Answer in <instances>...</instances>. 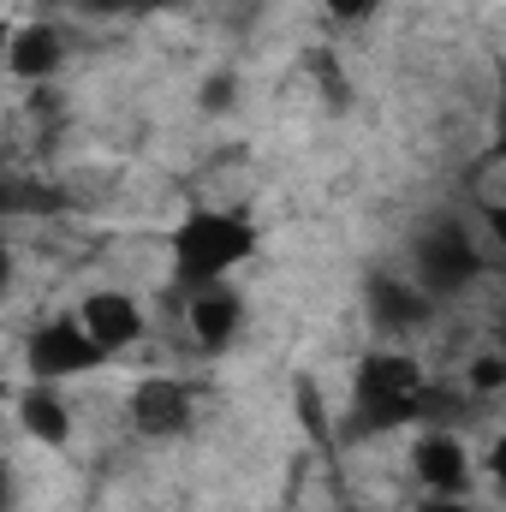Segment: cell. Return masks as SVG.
<instances>
[{
	"label": "cell",
	"mask_w": 506,
	"mask_h": 512,
	"mask_svg": "<svg viewBox=\"0 0 506 512\" xmlns=\"http://www.w3.org/2000/svg\"><path fill=\"white\" fill-rule=\"evenodd\" d=\"M167 251H173V280L185 292H197V286L227 280L256 251V227L245 215H233V209H191L173 227V245Z\"/></svg>",
	"instance_id": "1"
},
{
	"label": "cell",
	"mask_w": 506,
	"mask_h": 512,
	"mask_svg": "<svg viewBox=\"0 0 506 512\" xmlns=\"http://www.w3.org/2000/svg\"><path fill=\"white\" fill-rule=\"evenodd\" d=\"M483 262H489V256L477 251V239H471L459 221H435V227L417 239V251H411L417 286H423L429 298H453V292H465V286L483 274Z\"/></svg>",
	"instance_id": "2"
},
{
	"label": "cell",
	"mask_w": 506,
	"mask_h": 512,
	"mask_svg": "<svg viewBox=\"0 0 506 512\" xmlns=\"http://www.w3.org/2000/svg\"><path fill=\"white\" fill-rule=\"evenodd\" d=\"M24 364H30V382H66V376H90L108 364V352L84 334L78 316H48L30 328L24 340Z\"/></svg>",
	"instance_id": "3"
},
{
	"label": "cell",
	"mask_w": 506,
	"mask_h": 512,
	"mask_svg": "<svg viewBox=\"0 0 506 512\" xmlns=\"http://www.w3.org/2000/svg\"><path fill=\"white\" fill-rule=\"evenodd\" d=\"M126 411H131V429H137V435H149V441H173V435L191 429V417H197V393H191L185 382H173V376H143V382L131 387Z\"/></svg>",
	"instance_id": "4"
},
{
	"label": "cell",
	"mask_w": 506,
	"mask_h": 512,
	"mask_svg": "<svg viewBox=\"0 0 506 512\" xmlns=\"http://www.w3.org/2000/svg\"><path fill=\"white\" fill-rule=\"evenodd\" d=\"M185 322H191V340L203 352H227L239 340V328H245V298L227 280L197 286V292H185Z\"/></svg>",
	"instance_id": "5"
},
{
	"label": "cell",
	"mask_w": 506,
	"mask_h": 512,
	"mask_svg": "<svg viewBox=\"0 0 506 512\" xmlns=\"http://www.w3.org/2000/svg\"><path fill=\"white\" fill-rule=\"evenodd\" d=\"M411 471L429 495H465L471 489V447L453 429H423L411 447Z\"/></svg>",
	"instance_id": "6"
},
{
	"label": "cell",
	"mask_w": 506,
	"mask_h": 512,
	"mask_svg": "<svg viewBox=\"0 0 506 512\" xmlns=\"http://www.w3.org/2000/svg\"><path fill=\"white\" fill-rule=\"evenodd\" d=\"M364 304H370V322H376L381 334H417L435 316V298L417 280H399V274H370Z\"/></svg>",
	"instance_id": "7"
},
{
	"label": "cell",
	"mask_w": 506,
	"mask_h": 512,
	"mask_svg": "<svg viewBox=\"0 0 506 512\" xmlns=\"http://www.w3.org/2000/svg\"><path fill=\"white\" fill-rule=\"evenodd\" d=\"M78 322H84V334H90L108 358L143 340V310H137V298H131V292H114V286L90 292V298L78 304Z\"/></svg>",
	"instance_id": "8"
},
{
	"label": "cell",
	"mask_w": 506,
	"mask_h": 512,
	"mask_svg": "<svg viewBox=\"0 0 506 512\" xmlns=\"http://www.w3.org/2000/svg\"><path fill=\"white\" fill-rule=\"evenodd\" d=\"M60 66H66V36H60L54 24H42V18L12 24V36H6V72H12V78L42 84V78H54Z\"/></svg>",
	"instance_id": "9"
},
{
	"label": "cell",
	"mask_w": 506,
	"mask_h": 512,
	"mask_svg": "<svg viewBox=\"0 0 506 512\" xmlns=\"http://www.w3.org/2000/svg\"><path fill=\"white\" fill-rule=\"evenodd\" d=\"M423 387V364L411 352H364L358 376H352V405H370V399H405Z\"/></svg>",
	"instance_id": "10"
},
{
	"label": "cell",
	"mask_w": 506,
	"mask_h": 512,
	"mask_svg": "<svg viewBox=\"0 0 506 512\" xmlns=\"http://www.w3.org/2000/svg\"><path fill=\"white\" fill-rule=\"evenodd\" d=\"M18 423H24V435L42 441V447H66V441H72V411H66V399L54 393V382H30L18 393Z\"/></svg>",
	"instance_id": "11"
},
{
	"label": "cell",
	"mask_w": 506,
	"mask_h": 512,
	"mask_svg": "<svg viewBox=\"0 0 506 512\" xmlns=\"http://www.w3.org/2000/svg\"><path fill=\"white\" fill-rule=\"evenodd\" d=\"M66 209V191L36 179V173H0V215H18V221H48Z\"/></svg>",
	"instance_id": "12"
},
{
	"label": "cell",
	"mask_w": 506,
	"mask_h": 512,
	"mask_svg": "<svg viewBox=\"0 0 506 512\" xmlns=\"http://www.w3.org/2000/svg\"><path fill=\"white\" fill-rule=\"evenodd\" d=\"M423 423V387L405 393V399H370V405H352V435H387V429H411Z\"/></svg>",
	"instance_id": "13"
},
{
	"label": "cell",
	"mask_w": 506,
	"mask_h": 512,
	"mask_svg": "<svg viewBox=\"0 0 506 512\" xmlns=\"http://www.w3.org/2000/svg\"><path fill=\"white\" fill-rule=\"evenodd\" d=\"M292 405H298V423H304V435H310L316 447H328V441H334V423H328L322 387L310 382V376H298V382H292Z\"/></svg>",
	"instance_id": "14"
},
{
	"label": "cell",
	"mask_w": 506,
	"mask_h": 512,
	"mask_svg": "<svg viewBox=\"0 0 506 512\" xmlns=\"http://www.w3.org/2000/svg\"><path fill=\"white\" fill-rule=\"evenodd\" d=\"M233 102H239V78H233V72H215V78L197 90V108H203V114H227Z\"/></svg>",
	"instance_id": "15"
},
{
	"label": "cell",
	"mask_w": 506,
	"mask_h": 512,
	"mask_svg": "<svg viewBox=\"0 0 506 512\" xmlns=\"http://www.w3.org/2000/svg\"><path fill=\"white\" fill-rule=\"evenodd\" d=\"M322 6H328L334 24H364V18H376L381 0H322Z\"/></svg>",
	"instance_id": "16"
},
{
	"label": "cell",
	"mask_w": 506,
	"mask_h": 512,
	"mask_svg": "<svg viewBox=\"0 0 506 512\" xmlns=\"http://www.w3.org/2000/svg\"><path fill=\"white\" fill-rule=\"evenodd\" d=\"M501 382H506V364H501V358H495V352L471 364V387H477V393H495V387H501Z\"/></svg>",
	"instance_id": "17"
},
{
	"label": "cell",
	"mask_w": 506,
	"mask_h": 512,
	"mask_svg": "<svg viewBox=\"0 0 506 512\" xmlns=\"http://www.w3.org/2000/svg\"><path fill=\"white\" fill-rule=\"evenodd\" d=\"M411 512H483V507H471L465 495H423Z\"/></svg>",
	"instance_id": "18"
},
{
	"label": "cell",
	"mask_w": 506,
	"mask_h": 512,
	"mask_svg": "<svg viewBox=\"0 0 506 512\" xmlns=\"http://www.w3.org/2000/svg\"><path fill=\"white\" fill-rule=\"evenodd\" d=\"M161 6H173V0H126V12H161Z\"/></svg>",
	"instance_id": "19"
},
{
	"label": "cell",
	"mask_w": 506,
	"mask_h": 512,
	"mask_svg": "<svg viewBox=\"0 0 506 512\" xmlns=\"http://www.w3.org/2000/svg\"><path fill=\"white\" fill-rule=\"evenodd\" d=\"M6 286H12V251L0 245V292H6Z\"/></svg>",
	"instance_id": "20"
},
{
	"label": "cell",
	"mask_w": 506,
	"mask_h": 512,
	"mask_svg": "<svg viewBox=\"0 0 506 512\" xmlns=\"http://www.w3.org/2000/svg\"><path fill=\"white\" fill-rule=\"evenodd\" d=\"M6 36H12V24L0 18V72H6Z\"/></svg>",
	"instance_id": "21"
},
{
	"label": "cell",
	"mask_w": 506,
	"mask_h": 512,
	"mask_svg": "<svg viewBox=\"0 0 506 512\" xmlns=\"http://www.w3.org/2000/svg\"><path fill=\"white\" fill-rule=\"evenodd\" d=\"M0 507H6V465H0Z\"/></svg>",
	"instance_id": "22"
},
{
	"label": "cell",
	"mask_w": 506,
	"mask_h": 512,
	"mask_svg": "<svg viewBox=\"0 0 506 512\" xmlns=\"http://www.w3.org/2000/svg\"><path fill=\"white\" fill-rule=\"evenodd\" d=\"M0 399H6V382H0Z\"/></svg>",
	"instance_id": "23"
}]
</instances>
